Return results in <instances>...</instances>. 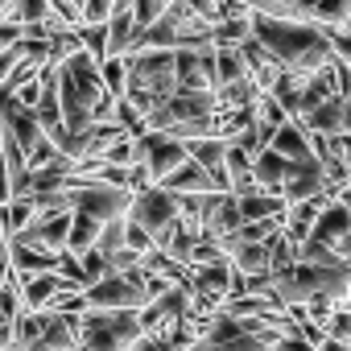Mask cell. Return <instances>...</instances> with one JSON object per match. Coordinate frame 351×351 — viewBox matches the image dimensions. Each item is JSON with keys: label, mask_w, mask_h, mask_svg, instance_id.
Here are the masks:
<instances>
[{"label": "cell", "mask_w": 351, "mask_h": 351, "mask_svg": "<svg viewBox=\"0 0 351 351\" xmlns=\"http://www.w3.org/2000/svg\"><path fill=\"white\" fill-rule=\"evenodd\" d=\"M248 17H252V38L277 58L281 71H293L306 79L335 62L326 29L302 21V17H265V13H248Z\"/></svg>", "instance_id": "6da1fadb"}, {"label": "cell", "mask_w": 351, "mask_h": 351, "mask_svg": "<svg viewBox=\"0 0 351 351\" xmlns=\"http://www.w3.org/2000/svg\"><path fill=\"white\" fill-rule=\"evenodd\" d=\"M128 75H124V99L141 112L161 104L165 95L178 91V75H173V50H128L124 54Z\"/></svg>", "instance_id": "7a4b0ae2"}, {"label": "cell", "mask_w": 351, "mask_h": 351, "mask_svg": "<svg viewBox=\"0 0 351 351\" xmlns=\"http://www.w3.org/2000/svg\"><path fill=\"white\" fill-rule=\"evenodd\" d=\"M9 351H79V314H71V310H21Z\"/></svg>", "instance_id": "3957f363"}, {"label": "cell", "mask_w": 351, "mask_h": 351, "mask_svg": "<svg viewBox=\"0 0 351 351\" xmlns=\"http://www.w3.org/2000/svg\"><path fill=\"white\" fill-rule=\"evenodd\" d=\"M141 343L136 310H83L79 351H132Z\"/></svg>", "instance_id": "277c9868"}, {"label": "cell", "mask_w": 351, "mask_h": 351, "mask_svg": "<svg viewBox=\"0 0 351 351\" xmlns=\"http://www.w3.org/2000/svg\"><path fill=\"white\" fill-rule=\"evenodd\" d=\"M66 199H71V211H83V215H95L99 223L108 219H120L132 203V191L124 186H112V182H95V178H75L66 186Z\"/></svg>", "instance_id": "5b68a950"}, {"label": "cell", "mask_w": 351, "mask_h": 351, "mask_svg": "<svg viewBox=\"0 0 351 351\" xmlns=\"http://www.w3.org/2000/svg\"><path fill=\"white\" fill-rule=\"evenodd\" d=\"M124 215H128L136 228H145L149 236H157V232H165L169 223H178V195H169L165 186L149 182V186H141V191L132 195V203H128Z\"/></svg>", "instance_id": "8992f818"}, {"label": "cell", "mask_w": 351, "mask_h": 351, "mask_svg": "<svg viewBox=\"0 0 351 351\" xmlns=\"http://www.w3.org/2000/svg\"><path fill=\"white\" fill-rule=\"evenodd\" d=\"M191 153H186V141H178V136H169V132H153V128H145L141 136H136V161L149 169V178L153 182H161L165 173L173 169V165H182Z\"/></svg>", "instance_id": "52a82bcc"}, {"label": "cell", "mask_w": 351, "mask_h": 351, "mask_svg": "<svg viewBox=\"0 0 351 351\" xmlns=\"http://www.w3.org/2000/svg\"><path fill=\"white\" fill-rule=\"evenodd\" d=\"M0 132L13 136V141L25 149V157L46 141V132H42V124H38L34 108H29V104H21V99H17V91H5V87H0Z\"/></svg>", "instance_id": "ba28073f"}, {"label": "cell", "mask_w": 351, "mask_h": 351, "mask_svg": "<svg viewBox=\"0 0 351 351\" xmlns=\"http://www.w3.org/2000/svg\"><path fill=\"white\" fill-rule=\"evenodd\" d=\"M17 293H21V310H50L54 298L62 293H79L58 269H46V273H29V277H17Z\"/></svg>", "instance_id": "9c48e42d"}, {"label": "cell", "mask_w": 351, "mask_h": 351, "mask_svg": "<svg viewBox=\"0 0 351 351\" xmlns=\"http://www.w3.org/2000/svg\"><path fill=\"white\" fill-rule=\"evenodd\" d=\"M157 186H165L169 195H207V191H215L211 173H207L195 157H186L182 165H173V169L165 173V178H161Z\"/></svg>", "instance_id": "30bf717a"}, {"label": "cell", "mask_w": 351, "mask_h": 351, "mask_svg": "<svg viewBox=\"0 0 351 351\" xmlns=\"http://www.w3.org/2000/svg\"><path fill=\"white\" fill-rule=\"evenodd\" d=\"M269 149H277V153L289 157V161H310V157H314V149H310V132H306L298 120H285V124L273 132Z\"/></svg>", "instance_id": "8fae6325"}, {"label": "cell", "mask_w": 351, "mask_h": 351, "mask_svg": "<svg viewBox=\"0 0 351 351\" xmlns=\"http://www.w3.org/2000/svg\"><path fill=\"white\" fill-rule=\"evenodd\" d=\"M236 207H240V219L244 223H256V219H273V215H285V199L281 195H269V191H248V195H236Z\"/></svg>", "instance_id": "7c38bea8"}, {"label": "cell", "mask_w": 351, "mask_h": 351, "mask_svg": "<svg viewBox=\"0 0 351 351\" xmlns=\"http://www.w3.org/2000/svg\"><path fill=\"white\" fill-rule=\"evenodd\" d=\"M347 13H351V0H302V9H298V17L318 29H339Z\"/></svg>", "instance_id": "4fadbf2b"}, {"label": "cell", "mask_w": 351, "mask_h": 351, "mask_svg": "<svg viewBox=\"0 0 351 351\" xmlns=\"http://www.w3.org/2000/svg\"><path fill=\"white\" fill-rule=\"evenodd\" d=\"M17 314H21V293H17V277H5V281H0V351H9V347H13Z\"/></svg>", "instance_id": "5bb4252c"}, {"label": "cell", "mask_w": 351, "mask_h": 351, "mask_svg": "<svg viewBox=\"0 0 351 351\" xmlns=\"http://www.w3.org/2000/svg\"><path fill=\"white\" fill-rule=\"evenodd\" d=\"M99 232H104V223L95 219V215H83V211H75L71 215V232H66V248L62 252H87V248H95V240H99Z\"/></svg>", "instance_id": "9a60e30c"}, {"label": "cell", "mask_w": 351, "mask_h": 351, "mask_svg": "<svg viewBox=\"0 0 351 351\" xmlns=\"http://www.w3.org/2000/svg\"><path fill=\"white\" fill-rule=\"evenodd\" d=\"M132 38H136L132 9H112V17H108V54H128Z\"/></svg>", "instance_id": "2e32d148"}, {"label": "cell", "mask_w": 351, "mask_h": 351, "mask_svg": "<svg viewBox=\"0 0 351 351\" xmlns=\"http://www.w3.org/2000/svg\"><path fill=\"white\" fill-rule=\"evenodd\" d=\"M75 34H79V46L99 62V58H108V21H83V25H75Z\"/></svg>", "instance_id": "e0dca14e"}, {"label": "cell", "mask_w": 351, "mask_h": 351, "mask_svg": "<svg viewBox=\"0 0 351 351\" xmlns=\"http://www.w3.org/2000/svg\"><path fill=\"white\" fill-rule=\"evenodd\" d=\"M124 75H128L124 54H108V58H99V79H104V87H108L116 99H124Z\"/></svg>", "instance_id": "ac0fdd59"}, {"label": "cell", "mask_w": 351, "mask_h": 351, "mask_svg": "<svg viewBox=\"0 0 351 351\" xmlns=\"http://www.w3.org/2000/svg\"><path fill=\"white\" fill-rule=\"evenodd\" d=\"M50 13V0H9V21L17 25H38Z\"/></svg>", "instance_id": "d6986e66"}, {"label": "cell", "mask_w": 351, "mask_h": 351, "mask_svg": "<svg viewBox=\"0 0 351 351\" xmlns=\"http://www.w3.org/2000/svg\"><path fill=\"white\" fill-rule=\"evenodd\" d=\"M169 9V0H132V17H136V29L153 25L161 13Z\"/></svg>", "instance_id": "ffe728a7"}, {"label": "cell", "mask_w": 351, "mask_h": 351, "mask_svg": "<svg viewBox=\"0 0 351 351\" xmlns=\"http://www.w3.org/2000/svg\"><path fill=\"white\" fill-rule=\"evenodd\" d=\"M326 42H330V50H335V58H339L343 66H351V34L339 25V29H326Z\"/></svg>", "instance_id": "44dd1931"}, {"label": "cell", "mask_w": 351, "mask_h": 351, "mask_svg": "<svg viewBox=\"0 0 351 351\" xmlns=\"http://www.w3.org/2000/svg\"><path fill=\"white\" fill-rule=\"evenodd\" d=\"M116 0H83V21H108Z\"/></svg>", "instance_id": "7402d4cb"}, {"label": "cell", "mask_w": 351, "mask_h": 351, "mask_svg": "<svg viewBox=\"0 0 351 351\" xmlns=\"http://www.w3.org/2000/svg\"><path fill=\"white\" fill-rule=\"evenodd\" d=\"M17 38H21V25H17V21H9V17H0V50H9Z\"/></svg>", "instance_id": "603a6c76"}, {"label": "cell", "mask_w": 351, "mask_h": 351, "mask_svg": "<svg viewBox=\"0 0 351 351\" xmlns=\"http://www.w3.org/2000/svg\"><path fill=\"white\" fill-rule=\"evenodd\" d=\"M5 277H13V269H9V232L0 228V281Z\"/></svg>", "instance_id": "cb8c5ba5"}, {"label": "cell", "mask_w": 351, "mask_h": 351, "mask_svg": "<svg viewBox=\"0 0 351 351\" xmlns=\"http://www.w3.org/2000/svg\"><path fill=\"white\" fill-rule=\"evenodd\" d=\"M339 136H351V91L343 95V112H339Z\"/></svg>", "instance_id": "d4e9b609"}, {"label": "cell", "mask_w": 351, "mask_h": 351, "mask_svg": "<svg viewBox=\"0 0 351 351\" xmlns=\"http://www.w3.org/2000/svg\"><path fill=\"white\" fill-rule=\"evenodd\" d=\"M318 351H351V343H343V339H330V335H322V339H318Z\"/></svg>", "instance_id": "484cf974"}, {"label": "cell", "mask_w": 351, "mask_h": 351, "mask_svg": "<svg viewBox=\"0 0 351 351\" xmlns=\"http://www.w3.org/2000/svg\"><path fill=\"white\" fill-rule=\"evenodd\" d=\"M343 29H347V34H351V13H347V21H343Z\"/></svg>", "instance_id": "4316f807"}, {"label": "cell", "mask_w": 351, "mask_h": 351, "mask_svg": "<svg viewBox=\"0 0 351 351\" xmlns=\"http://www.w3.org/2000/svg\"><path fill=\"white\" fill-rule=\"evenodd\" d=\"M71 5H79V9H83V0H71Z\"/></svg>", "instance_id": "83f0119b"}]
</instances>
